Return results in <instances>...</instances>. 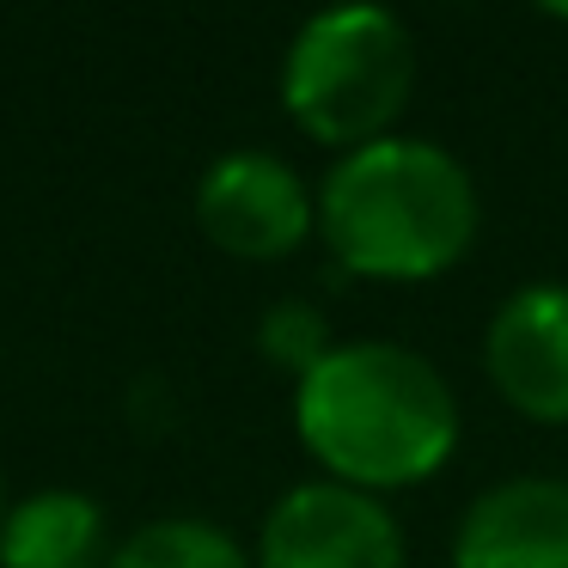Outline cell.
<instances>
[{
  "label": "cell",
  "mask_w": 568,
  "mask_h": 568,
  "mask_svg": "<svg viewBox=\"0 0 568 568\" xmlns=\"http://www.w3.org/2000/svg\"><path fill=\"white\" fill-rule=\"evenodd\" d=\"M453 568H568V477H501L465 501Z\"/></svg>",
  "instance_id": "cell-7"
},
{
  "label": "cell",
  "mask_w": 568,
  "mask_h": 568,
  "mask_svg": "<svg viewBox=\"0 0 568 568\" xmlns=\"http://www.w3.org/2000/svg\"><path fill=\"white\" fill-rule=\"evenodd\" d=\"M104 568H257V562H251L245 544L226 526H214V519L165 514V519H148V526L129 531Z\"/></svg>",
  "instance_id": "cell-9"
},
{
  "label": "cell",
  "mask_w": 568,
  "mask_h": 568,
  "mask_svg": "<svg viewBox=\"0 0 568 568\" xmlns=\"http://www.w3.org/2000/svg\"><path fill=\"white\" fill-rule=\"evenodd\" d=\"M483 379L514 416L568 428V282H526L489 312Z\"/></svg>",
  "instance_id": "cell-6"
},
{
  "label": "cell",
  "mask_w": 568,
  "mask_h": 568,
  "mask_svg": "<svg viewBox=\"0 0 568 568\" xmlns=\"http://www.w3.org/2000/svg\"><path fill=\"white\" fill-rule=\"evenodd\" d=\"M544 19H562V26H568V7H544Z\"/></svg>",
  "instance_id": "cell-11"
},
{
  "label": "cell",
  "mask_w": 568,
  "mask_h": 568,
  "mask_svg": "<svg viewBox=\"0 0 568 568\" xmlns=\"http://www.w3.org/2000/svg\"><path fill=\"white\" fill-rule=\"evenodd\" d=\"M331 348H336L331 318H324V306H312V300H275L257 318V355L270 361V367H282L294 385L306 379Z\"/></svg>",
  "instance_id": "cell-10"
},
{
  "label": "cell",
  "mask_w": 568,
  "mask_h": 568,
  "mask_svg": "<svg viewBox=\"0 0 568 568\" xmlns=\"http://www.w3.org/2000/svg\"><path fill=\"white\" fill-rule=\"evenodd\" d=\"M196 226L221 257L287 263L318 233V190L270 148H233L196 178Z\"/></svg>",
  "instance_id": "cell-4"
},
{
  "label": "cell",
  "mask_w": 568,
  "mask_h": 568,
  "mask_svg": "<svg viewBox=\"0 0 568 568\" xmlns=\"http://www.w3.org/2000/svg\"><path fill=\"white\" fill-rule=\"evenodd\" d=\"M251 562L257 568H409V544L392 501L343 489L331 477H312L275 495V507L257 526V544H251Z\"/></svg>",
  "instance_id": "cell-5"
},
{
  "label": "cell",
  "mask_w": 568,
  "mask_h": 568,
  "mask_svg": "<svg viewBox=\"0 0 568 568\" xmlns=\"http://www.w3.org/2000/svg\"><path fill=\"white\" fill-rule=\"evenodd\" d=\"M458 392L422 348L392 336L336 343L294 385V434L318 477L361 495H397L440 477L458 453Z\"/></svg>",
  "instance_id": "cell-1"
},
{
  "label": "cell",
  "mask_w": 568,
  "mask_h": 568,
  "mask_svg": "<svg viewBox=\"0 0 568 568\" xmlns=\"http://www.w3.org/2000/svg\"><path fill=\"white\" fill-rule=\"evenodd\" d=\"M111 519L87 489H38L0 519V568H104Z\"/></svg>",
  "instance_id": "cell-8"
},
{
  "label": "cell",
  "mask_w": 568,
  "mask_h": 568,
  "mask_svg": "<svg viewBox=\"0 0 568 568\" xmlns=\"http://www.w3.org/2000/svg\"><path fill=\"white\" fill-rule=\"evenodd\" d=\"M416 31L392 7H324L282 50V111L306 141L355 153L397 135V116L416 99Z\"/></svg>",
  "instance_id": "cell-3"
},
{
  "label": "cell",
  "mask_w": 568,
  "mask_h": 568,
  "mask_svg": "<svg viewBox=\"0 0 568 568\" xmlns=\"http://www.w3.org/2000/svg\"><path fill=\"white\" fill-rule=\"evenodd\" d=\"M7 507H13V501H7V483H0V519H7Z\"/></svg>",
  "instance_id": "cell-12"
},
{
  "label": "cell",
  "mask_w": 568,
  "mask_h": 568,
  "mask_svg": "<svg viewBox=\"0 0 568 568\" xmlns=\"http://www.w3.org/2000/svg\"><path fill=\"white\" fill-rule=\"evenodd\" d=\"M483 196L470 165L428 135L336 153L318 178V239L355 282H440L470 257Z\"/></svg>",
  "instance_id": "cell-2"
}]
</instances>
